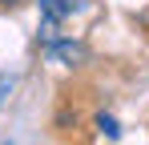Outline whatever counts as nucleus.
I'll list each match as a JSON object with an SVG mask.
<instances>
[{"mask_svg":"<svg viewBox=\"0 0 149 145\" xmlns=\"http://www.w3.org/2000/svg\"><path fill=\"white\" fill-rule=\"evenodd\" d=\"M52 56H65V61H81V56H85V48H81V45H69V40H65V45H52Z\"/></svg>","mask_w":149,"mask_h":145,"instance_id":"nucleus-1","label":"nucleus"},{"mask_svg":"<svg viewBox=\"0 0 149 145\" xmlns=\"http://www.w3.org/2000/svg\"><path fill=\"white\" fill-rule=\"evenodd\" d=\"M97 129L105 137H121V129H117V117H109V113H97Z\"/></svg>","mask_w":149,"mask_h":145,"instance_id":"nucleus-2","label":"nucleus"},{"mask_svg":"<svg viewBox=\"0 0 149 145\" xmlns=\"http://www.w3.org/2000/svg\"><path fill=\"white\" fill-rule=\"evenodd\" d=\"M16 4H20V0H0V8H16Z\"/></svg>","mask_w":149,"mask_h":145,"instance_id":"nucleus-3","label":"nucleus"},{"mask_svg":"<svg viewBox=\"0 0 149 145\" xmlns=\"http://www.w3.org/2000/svg\"><path fill=\"white\" fill-rule=\"evenodd\" d=\"M8 89H12V81H0V97H4V93H8Z\"/></svg>","mask_w":149,"mask_h":145,"instance_id":"nucleus-4","label":"nucleus"}]
</instances>
